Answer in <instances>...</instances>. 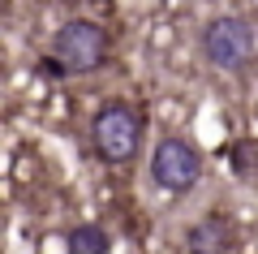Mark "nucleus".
I'll return each instance as SVG.
<instances>
[{
	"mask_svg": "<svg viewBox=\"0 0 258 254\" xmlns=\"http://www.w3.org/2000/svg\"><path fill=\"white\" fill-rule=\"evenodd\" d=\"M138 142H142V125L134 117V108L125 104H112L95 117V146H99L103 160L112 164H129L138 155Z\"/></svg>",
	"mask_w": 258,
	"mask_h": 254,
	"instance_id": "obj_1",
	"label": "nucleus"
},
{
	"mask_svg": "<svg viewBox=\"0 0 258 254\" xmlns=\"http://www.w3.org/2000/svg\"><path fill=\"white\" fill-rule=\"evenodd\" d=\"M203 52L215 69H241L254 56V30L241 18H215L203 35Z\"/></svg>",
	"mask_w": 258,
	"mask_h": 254,
	"instance_id": "obj_3",
	"label": "nucleus"
},
{
	"mask_svg": "<svg viewBox=\"0 0 258 254\" xmlns=\"http://www.w3.org/2000/svg\"><path fill=\"white\" fill-rule=\"evenodd\" d=\"M56 56H60L64 65H69V73H91L103 65V56H108V35H103V26H95V22H64L60 30H56Z\"/></svg>",
	"mask_w": 258,
	"mask_h": 254,
	"instance_id": "obj_2",
	"label": "nucleus"
},
{
	"mask_svg": "<svg viewBox=\"0 0 258 254\" xmlns=\"http://www.w3.org/2000/svg\"><path fill=\"white\" fill-rule=\"evenodd\" d=\"M232 168L237 173H258V146L254 142H241V146H232Z\"/></svg>",
	"mask_w": 258,
	"mask_h": 254,
	"instance_id": "obj_7",
	"label": "nucleus"
},
{
	"mask_svg": "<svg viewBox=\"0 0 258 254\" xmlns=\"http://www.w3.org/2000/svg\"><path fill=\"white\" fill-rule=\"evenodd\" d=\"M64 250H69V254H112V245H108V233H103V228L82 224V228H74V233H69Z\"/></svg>",
	"mask_w": 258,
	"mask_h": 254,
	"instance_id": "obj_6",
	"label": "nucleus"
},
{
	"mask_svg": "<svg viewBox=\"0 0 258 254\" xmlns=\"http://www.w3.org/2000/svg\"><path fill=\"white\" fill-rule=\"evenodd\" d=\"M189 254H228V228L220 220H198L189 228Z\"/></svg>",
	"mask_w": 258,
	"mask_h": 254,
	"instance_id": "obj_5",
	"label": "nucleus"
},
{
	"mask_svg": "<svg viewBox=\"0 0 258 254\" xmlns=\"http://www.w3.org/2000/svg\"><path fill=\"white\" fill-rule=\"evenodd\" d=\"M151 173H155V181L164 185V190L172 194H185L194 181H198V155H194L189 142H181V138H164V142L155 146V160H151Z\"/></svg>",
	"mask_w": 258,
	"mask_h": 254,
	"instance_id": "obj_4",
	"label": "nucleus"
}]
</instances>
